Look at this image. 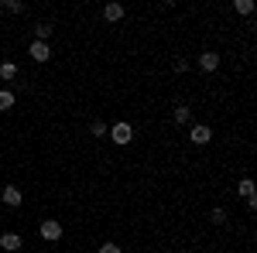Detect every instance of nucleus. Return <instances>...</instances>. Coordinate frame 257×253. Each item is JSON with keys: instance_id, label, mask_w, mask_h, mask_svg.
I'll return each mask as SVG.
<instances>
[{"instance_id": "obj_6", "label": "nucleus", "mask_w": 257, "mask_h": 253, "mask_svg": "<svg viewBox=\"0 0 257 253\" xmlns=\"http://www.w3.org/2000/svg\"><path fill=\"white\" fill-rule=\"evenodd\" d=\"M172 120H175L178 127H192V106H189V103H175Z\"/></svg>"}, {"instance_id": "obj_12", "label": "nucleus", "mask_w": 257, "mask_h": 253, "mask_svg": "<svg viewBox=\"0 0 257 253\" xmlns=\"http://www.w3.org/2000/svg\"><path fill=\"white\" fill-rule=\"evenodd\" d=\"M14 103H18V96H14L11 89H0V113H7V110H14Z\"/></svg>"}, {"instance_id": "obj_17", "label": "nucleus", "mask_w": 257, "mask_h": 253, "mask_svg": "<svg viewBox=\"0 0 257 253\" xmlns=\"http://www.w3.org/2000/svg\"><path fill=\"white\" fill-rule=\"evenodd\" d=\"M209 222H213V226H223V222H226V209H213V212H209Z\"/></svg>"}, {"instance_id": "obj_2", "label": "nucleus", "mask_w": 257, "mask_h": 253, "mask_svg": "<svg viewBox=\"0 0 257 253\" xmlns=\"http://www.w3.org/2000/svg\"><path fill=\"white\" fill-rule=\"evenodd\" d=\"M38 233H41V239H48V243H59L62 239V222L59 219H41Z\"/></svg>"}, {"instance_id": "obj_19", "label": "nucleus", "mask_w": 257, "mask_h": 253, "mask_svg": "<svg viewBox=\"0 0 257 253\" xmlns=\"http://www.w3.org/2000/svg\"><path fill=\"white\" fill-rule=\"evenodd\" d=\"M99 253H123L117 243H99Z\"/></svg>"}, {"instance_id": "obj_18", "label": "nucleus", "mask_w": 257, "mask_h": 253, "mask_svg": "<svg viewBox=\"0 0 257 253\" xmlns=\"http://www.w3.org/2000/svg\"><path fill=\"white\" fill-rule=\"evenodd\" d=\"M189 69H192V62H189V59H175V72H178V76H185Z\"/></svg>"}, {"instance_id": "obj_3", "label": "nucleus", "mask_w": 257, "mask_h": 253, "mask_svg": "<svg viewBox=\"0 0 257 253\" xmlns=\"http://www.w3.org/2000/svg\"><path fill=\"white\" fill-rule=\"evenodd\" d=\"M189 140H192L196 147H206V144L213 140V130H209L206 123H192V127H189Z\"/></svg>"}, {"instance_id": "obj_1", "label": "nucleus", "mask_w": 257, "mask_h": 253, "mask_svg": "<svg viewBox=\"0 0 257 253\" xmlns=\"http://www.w3.org/2000/svg\"><path fill=\"white\" fill-rule=\"evenodd\" d=\"M110 140H113V144H120V147H123V144H131V140H134V127H131L127 120L113 123V127H110Z\"/></svg>"}, {"instance_id": "obj_5", "label": "nucleus", "mask_w": 257, "mask_h": 253, "mask_svg": "<svg viewBox=\"0 0 257 253\" xmlns=\"http://www.w3.org/2000/svg\"><path fill=\"white\" fill-rule=\"evenodd\" d=\"M196 65L202 69V72H216L219 69V52H213V48H206L202 55L196 59Z\"/></svg>"}, {"instance_id": "obj_11", "label": "nucleus", "mask_w": 257, "mask_h": 253, "mask_svg": "<svg viewBox=\"0 0 257 253\" xmlns=\"http://www.w3.org/2000/svg\"><path fill=\"white\" fill-rule=\"evenodd\" d=\"M0 79H4V82H14V79H18V65H14V62H0Z\"/></svg>"}, {"instance_id": "obj_9", "label": "nucleus", "mask_w": 257, "mask_h": 253, "mask_svg": "<svg viewBox=\"0 0 257 253\" xmlns=\"http://www.w3.org/2000/svg\"><path fill=\"white\" fill-rule=\"evenodd\" d=\"M52 31H55V28H52V21L35 24V41H48V38H52Z\"/></svg>"}, {"instance_id": "obj_7", "label": "nucleus", "mask_w": 257, "mask_h": 253, "mask_svg": "<svg viewBox=\"0 0 257 253\" xmlns=\"http://www.w3.org/2000/svg\"><path fill=\"white\" fill-rule=\"evenodd\" d=\"M21 246H24V239H21V233H0V250H7V253H18Z\"/></svg>"}, {"instance_id": "obj_14", "label": "nucleus", "mask_w": 257, "mask_h": 253, "mask_svg": "<svg viewBox=\"0 0 257 253\" xmlns=\"http://www.w3.org/2000/svg\"><path fill=\"white\" fill-rule=\"evenodd\" d=\"M233 11L243 14V18H250V14H254V0H237V4H233Z\"/></svg>"}, {"instance_id": "obj_4", "label": "nucleus", "mask_w": 257, "mask_h": 253, "mask_svg": "<svg viewBox=\"0 0 257 253\" xmlns=\"http://www.w3.org/2000/svg\"><path fill=\"white\" fill-rule=\"evenodd\" d=\"M0 202H4L7 209H18L21 202H24V192H21L18 185H7V188H0Z\"/></svg>"}, {"instance_id": "obj_10", "label": "nucleus", "mask_w": 257, "mask_h": 253, "mask_svg": "<svg viewBox=\"0 0 257 253\" xmlns=\"http://www.w3.org/2000/svg\"><path fill=\"white\" fill-rule=\"evenodd\" d=\"M237 195L243 198V202L254 198V181H250V178H240V181H237Z\"/></svg>"}, {"instance_id": "obj_15", "label": "nucleus", "mask_w": 257, "mask_h": 253, "mask_svg": "<svg viewBox=\"0 0 257 253\" xmlns=\"http://www.w3.org/2000/svg\"><path fill=\"white\" fill-rule=\"evenodd\" d=\"M89 134H93V137H106V134H110V127H106L103 120H93V123H89Z\"/></svg>"}, {"instance_id": "obj_16", "label": "nucleus", "mask_w": 257, "mask_h": 253, "mask_svg": "<svg viewBox=\"0 0 257 253\" xmlns=\"http://www.w3.org/2000/svg\"><path fill=\"white\" fill-rule=\"evenodd\" d=\"M0 11H7V14H21V11H24V4H21V0H4V4H0Z\"/></svg>"}, {"instance_id": "obj_13", "label": "nucleus", "mask_w": 257, "mask_h": 253, "mask_svg": "<svg viewBox=\"0 0 257 253\" xmlns=\"http://www.w3.org/2000/svg\"><path fill=\"white\" fill-rule=\"evenodd\" d=\"M103 18L106 21H120L123 18V4H106V7H103Z\"/></svg>"}, {"instance_id": "obj_8", "label": "nucleus", "mask_w": 257, "mask_h": 253, "mask_svg": "<svg viewBox=\"0 0 257 253\" xmlns=\"http://www.w3.org/2000/svg\"><path fill=\"white\" fill-rule=\"evenodd\" d=\"M28 55H31L35 62H48V59H52V48H48V41H31Z\"/></svg>"}]
</instances>
